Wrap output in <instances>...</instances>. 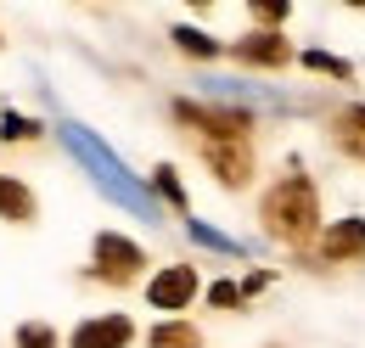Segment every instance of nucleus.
Segmentation results:
<instances>
[{
    "mask_svg": "<svg viewBox=\"0 0 365 348\" xmlns=\"http://www.w3.org/2000/svg\"><path fill=\"white\" fill-rule=\"evenodd\" d=\"M259 225H264V236L281 242V247H309L320 242V197H315V180L309 174H281L270 191H264V203H259Z\"/></svg>",
    "mask_w": 365,
    "mask_h": 348,
    "instance_id": "obj_1",
    "label": "nucleus"
},
{
    "mask_svg": "<svg viewBox=\"0 0 365 348\" xmlns=\"http://www.w3.org/2000/svg\"><path fill=\"white\" fill-rule=\"evenodd\" d=\"M175 118H180L185 130H197V140H253V113H242V107L175 101Z\"/></svg>",
    "mask_w": 365,
    "mask_h": 348,
    "instance_id": "obj_2",
    "label": "nucleus"
},
{
    "mask_svg": "<svg viewBox=\"0 0 365 348\" xmlns=\"http://www.w3.org/2000/svg\"><path fill=\"white\" fill-rule=\"evenodd\" d=\"M202 163L214 169V180L225 191H247L253 185V140H197Z\"/></svg>",
    "mask_w": 365,
    "mask_h": 348,
    "instance_id": "obj_3",
    "label": "nucleus"
},
{
    "mask_svg": "<svg viewBox=\"0 0 365 348\" xmlns=\"http://www.w3.org/2000/svg\"><path fill=\"white\" fill-rule=\"evenodd\" d=\"M91 253H96L91 275H96V281H113V287H130V281L140 275V264H146V253H140L130 236H118V230H101Z\"/></svg>",
    "mask_w": 365,
    "mask_h": 348,
    "instance_id": "obj_4",
    "label": "nucleus"
},
{
    "mask_svg": "<svg viewBox=\"0 0 365 348\" xmlns=\"http://www.w3.org/2000/svg\"><path fill=\"white\" fill-rule=\"evenodd\" d=\"M197 270L191 264H163L152 281H146V304L152 309H163L169 320H180V309H191V298H197Z\"/></svg>",
    "mask_w": 365,
    "mask_h": 348,
    "instance_id": "obj_5",
    "label": "nucleus"
},
{
    "mask_svg": "<svg viewBox=\"0 0 365 348\" xmlns=\"http://www.w3.org/2000/svg\"><path fill=\"white\" fill-rule=\"evenodd\" d=\"M230 56H236V62H247V68H287V62H298L292 40H287V34H275V29L242 34V40L230 45Z\"/></svg>",
    "mask_w": 365,
    "mask_h": 348,
    "instance_id": "obj_6",
    "label": "nucleus"
},
{
    "mask_svg": "<svg viewBox=\"0 0 365 348\" xmlns=\"http://www.w3.org/2000/svg\"><path fill=\"white\" fill-rule=\"evenodd\" d=\"M130 343H135L130 314H96L85 326H73V337H68V348H130Z\"/></svg>",
    "mask_w": 365,
    "mask_h": 348,
    "instance_id": "obj_7",
    "label": "nucleus"
},
{
    "mask_svg": "<svg viewBox=\"0 0 365 348\" xmlns=\"http://www.w3.org/2000/svg\"><path fill=\"white\" fill-rule=\"evenodd\" d=\"M320 259L326 264H349V259H365V219H337L320 230Z\"/></svg>",
    "mask_w": 365,
    "mask_h": 348,
    "instance_id": "obj_8",
    "label": "nucleus"
},
{
    "mask_svg": "<svg viewBox=\"0 0 365 348\" xmlns=\"http://www.w3.org/2000/svg\"><path fill=\"white\" fill-rule=\"evenodd\" d=\"M331 140H337V152H349L354 163H365V101L343 107V113L331 118Z\"/></svg>",
    "mask_w": 365,
    "mask_h": 348,
    "instance_id": "obj_9",
    "label": "nucleus"
},
{
    "mask_svg": "<svg viewBox=\"0 0 365 348\" xmlns=\"http://www.w3.org/2000/svg\"><path fill=\"white\" fill-rule=\"evenodd\" d=\"M34 214H40L34 191H29L23 180H0V219H11V225H29Z\"/></svg>",
    "mask_w": 365,
    "mask_h": 348,
    "instance_id": "obj_10",
    "label": "nucleus"
},
{
    "mask_svg": "<svg viewBox=\"0 0 365 348\" xmlns=\"http://www.w3.org/2000/svg\"><path fill=\"white\" fill-rule=\"evenodd\" d=\"M146 348H202V332L191 320H158L146 332Z\"/></svg>",
    "mask_w": 365,
    "mask_h": 348,
    "instance_id": "obj_11",
    "label": "nucleus"
},
{
    "mask_svg": "<svg viewBox=\"0 0 365 348\" xmlns=\"http://www.w3.org/2000/svg\"><path fill=\"white\" fill-rule=\"evenodd\" d=\"M152 185H158V197H163L175 214H191V203H185V185H180V174H175V163H158V169H152Z\"/></svg>",
    "mask_w": 365,
    "mask_h": 348,
    "instance_id": "obj_12",
    "label": "nucleus"
},
{
    "mask_svg": "<svg viewBox=\"0 0 365 348\" xmlns=\"http://www.w3.org/2000/svg\"><path fill=\"white\" fill-rule=\"evenodd\" d=\"M298 62H304L309 73H326V79H354V62H343V56H331V51H298Z\"/></svg>",
    "mask_w": 365,
    "mask_h": 348,
    "instance_id": "obj_13",
    "label": "nucleus"
},
{
    "mask_svg": "<svg viewBox=\"0 0 365 348\" xmlns=\"http://www.w3.org/2000/svg\"><path fill=\"white\" fill-rule=\"evenodd\" d=\"M169 40L180 45L185 56H202V62H208V56H220V40H208V34H202V29H175V34H169Z\"/></svg>",
    "mask_w": 365,
    "mask_h": 348,
    "instance_id": "obj_14",
    "label": "nucleus"
},
{
    "mask_svg": "<svg viewBox=\"0 0 365 348\" xmlns=\"http://www.w3.org/2000/svg\"><path fill=\"white\" fill-rule=\"evenodd\" d=\"M208 304L214 309H242L247 298H242V281H214L208 287Z\"/></svg>",
    "mask_w": 365,
    "mask_h": 348,
    "instance_id": "obj_15",
    "label": "nucleus"
},
{
    "mask_svg": "<svg viewBox=\"0 0 365 348\" xmlns=\"http://www.w3.org/2000/svg\"><path fill=\"white\" fill-rule=\"evenodd\" d=\"M17 348H56V332L40 326V320H29V326H17Z\"/></svg>",
    "mask_w": 365,
    "mask_h": 348,
    "instance_id": "obj_16",
    "label": "nucleus"
},
{
    "mask_svg": "<svg viewBox=\"0 0 365 348\" xmlns=\"http://www.w3.org/2000/svg\"><path fill=\"white\" fill-rule=\"evenodd\" d=\"M0 135H6V140H34L40 124H34V118H23V113H6V118H0Z\"/></svg>",
    "mask_w": 365,
    "mask_h": 348,
    "instance_id": "obj_17",
    "label": "nucleus"
},
{
    "mask_svg": "<svg viewBox=\"0 0 365 348\" xmlns=\"http://www.w3.org/2000/svg\"><path fill=\"white\" fill-rule=\"evenodd\" d=\"M287 11H292V6H281V0H264V6H253V17H259V23H281Z\"/></svg>",
    "mask_w": 365,
    "mask_h": 348,
    "instance_id": "obj_18",
    "label": "nucleus"
},
{
    "mask_svg": "<svg viewBox=\"0 0 365 348\" xmlns=\"http://www.w3.org/2000/svg\"><path fill=\"white\" fill-rule=\"evenodd\" d=\"M264 287H270V275H247V281H242V298H253V292H264Z\"/></svg>",
    "mask_w": 365,
    "mask_h": 348,
    "instance_id": "obj_19",
    "label": "nucleus"
}]
</instances>
